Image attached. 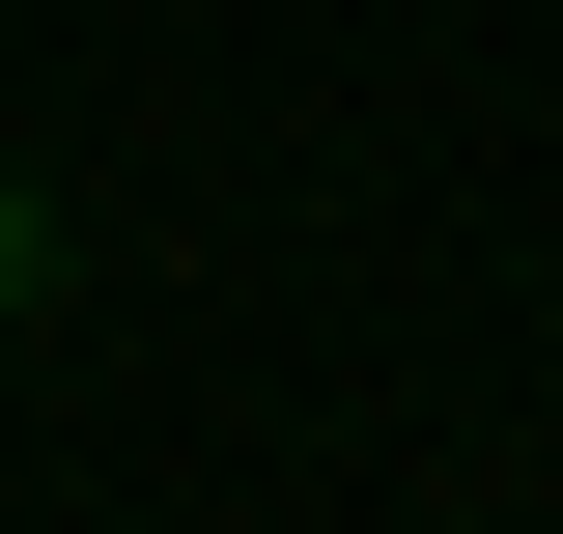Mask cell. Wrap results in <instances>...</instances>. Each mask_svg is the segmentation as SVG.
I'll use <instances>...</instances> for the list:
<instances>
[{"label":"cell","instance_id":"6da1fadb","mask_svg":"<svg viewBox=\"0 0 563 534\" xmlns=\"http://www.w3.org/2000/svg\"><path fill=\"white\" fill-rule=\"evenodd\" d=\"M57 310V198H29V169H0V337Z\"/></svg>","mask_w":563,"mask_h":534}]
</instances>
